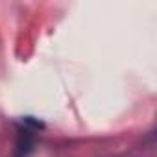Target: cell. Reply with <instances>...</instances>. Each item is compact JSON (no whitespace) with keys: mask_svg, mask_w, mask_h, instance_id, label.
Listing matches in <instances>:
<instances>
[{"mask_svg":"<svg viewBox=\"0 0 157 157\" xmlns=\"http://www.w3.org/2000/svg\"><path fill=\"white\" fill-rule=\"evenodd\" d=\"M32 144H33L32 131L30 129L21 131V137H19V157H26V153L32 150Z\"/></svg>","mask_w":157,"mask_h":157,"instance_id":"1","label":"cell"}]
</instances>
